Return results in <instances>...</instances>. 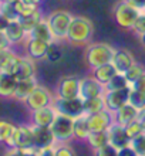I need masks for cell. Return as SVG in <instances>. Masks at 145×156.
<instances>
[{
    "label": "cell",
    "mask_w": 145,
    "mask_h": 156,
    "mask_svg": "<svg viewBox=\"0 0 145 156\" xmlns=\"http://www.w3.org/2000/svg\"><path fill=\"white\" fill-rule=\"evenodd\" d=\"M29 36L30 37H36V38H40V40H44V41H47V43L56 41L53 33H51V29H50L49 23H47V20H46V17L30 31Z\"/></svg>",
    "instance_id": "d4e9b609"
},
{
    "label": "cell",
    "mask_w": 145,
    "mask_h": 156,
    "mask_svg": "<svg viewBox=\"0 0 145 156\" xmlns=\"http://www.w3.org/2000/svg\"><path fill=\"white\" fill-rule=\"evenodd\" d=\"M91 133L90 125H88V115L83 114L81 116L74 118V139L87 140V138Z\"/></svg>",
    "instance_id": "cb8c5ba5"
},
{
    "label": "cell",
    "mask_w": 145,
    "mask_h": 156,
    "mask_svg": "<svg viewBox=\"0 0 145 156\" xmlns=\"http://www.w3.org/2000/svg\"><path fill=\"white\" fill-rule=\"evenodd\" d=\"M3 2H16V0H0V3H3Z\"/></svg>",
    "instance_id": "7dc6e473"
},
{
    "label": "cell",
    "mask_w": 145,
    "mask_h": 156,
    "mask_svg": "<svg viewBox=\"0 0 145 156\" xmlns=\"http://www.w3.org/2000/svg\"><path fill=\"white\" fill-rule=\"evenodd\" d=\"M105 108L103 97H96V98H88L84 99V112L90 115V114H96Z\"/></svg>",
    "instance_id": "83f0119b"
},
{
    "label": "cell",
    "mask_w": 145,
    "mask_h": 156,
    "mask_svg": "<svg viewBox=\"0 0 145 156\" xmlns=\"http://www.w3.org/2000/svg\"><path fill=\"white\" fill-rule=\"evenodd\" d=\"M94 34V26L88 17L84 16H74L70 24L67 43L71 45H87Z\"/></svg>",
    "instance_id": "6da1fadb"
},
{
    "label": "cell",
    "mask_w": 145,
    "mask_h": 156,
    "mask_svg": "<svg viewBox=\"0 0 145 156\" xmlns=\"http://www.w3.org/2000/svg\"><path fill=\"white\" fill-rule=\"evenodd\" d=\"M56 115H57V111L53 105L38 108V109L30 111V123L37 125V126H50L53 123Z\"/></svg>",
    "instance_id": "9a60e30c"
},
{
    "label": "cell",
    "mask_w": 145,
    "mask_h": 156,
    "mask_svg": "<svg viewBox=\"0 0 145 156\" xmlns=\"http://www.w3.org/2000/svg\"><path fill=\"white\" fill-rule=\"evenodd\" d=\"M107 132H108L110 145H111L112 148L117 149V152L124 148H128L129 145H131V139H129V136L127 135L125 126H122L120 123L114 122L111 126L108 128Z\"/></svg>",
    "instance_id": "5bb4252c"
},
{
    "label": "cell",
    "mask_w": 145,
    "mask_h": 156,
    "mask_svg": "<svg viewBox=\"0 0 145 156\" xmlns=\"http://www.w3.org/2000/svg\"><path fill=\"white\" fill-rule=\"evenodd\" d=\"M138 109L135 107H132L131 104H125L124 107H121L120 109H117L114 112V121L117 123H120L122 126H125L127 123H129L131 121L137 119Z\"/></svg>",
    "instance_id": "7402d4cb"
},
{
    "label": "cell",
    "mask_w": 145,
    "mask_h": 156,
    "mask_svg": "<svg viewBox=\"0 0 145 156\" xmlns=\"http://www.w3.org/2000/svg\"><path fill=\"white\" fill-rule=\"evenodd\" d=\"M115 74H117V70L115 67L112 66V62H108V64H104V66H100L97 68L91 70V75L96 80H98L103 85H107Z\"/></svg>",
    "instance_id": "603a6c76"
},
{
    "label": "cell",
    "mask_w": 145,
    "mask_h": 156,
    "mask_svg": "<svg viewBox=\"0 0 145 156\" xmlns=\"http://www.w3.org/2000/svg\"><path fill=\"white\" fill-rule=\"evenodd\" d=\"M9 23H10V20L4 16L3 13L0 12V31H4V30H6V27L9 26Z\"/></svg>",
    "instance_id": "b9f144b4"
},
{
    "label": "cell",
    "mask_w": 145,
    "mask_h": 156,
    "mask_svg": "<svg viewBox=\"0 0 145 156\" xmlns=\"http://www.w3.org/2000/svg\"><path fill=\"white\" fill-rule=\"evenodd\" d=\"M53 107L56 108V111L64 115H68L71 118H77L81 116L84 112V99L81 97L77 98H70V99H64V98H57L54 99Z\"/></svg>",
    "instance_id": "9c48e42d"
},
{
    "label": "cell",
    "mask_w": 145,
    "mask_h": 156,
    "mask_svg": "<svg viewBox=\"0 0 145 156\" xmlns=\"http://www.w3.org/2000/svg\"><path fill=\"white\" fill-rule=\"evenodd\" d=\"M125 131H127V135L129 136V139L132 140L134 138H137L138 135H141L142 132H145V129L138 119H134V121H131L129 123L125 125Z\"/></svg>",
    "instance_id": "d590c367"
},
{
    "label": "cell",
    "mask_w": 145,
    "mask_h": 156,
    "mask_svg": "<svg viewBox=\"0 0 145 156\" xmlns=\"http://www.w3.org/2000/svg\"><path fill=\"white\" fill-rule=\"evenodd\" d=\"M23 45H24V54L27 57H30L34 61H42V60H44L47 57L50 43L29 36Z\"/></svg>",
    "instance_id": "8fae6325"
},
{
    "label": "cell",
    "mask_w": 145,
    "mask_h": 156,
    "mask_svg": "<svg viewBox=\"0 0 145 156\" xmlns=\"http://www.w3.org/2000/svg\"><path fill=\"white\" fill-rule=\"evenodd\" d=\"M85 142H87L88 146L92 149V152H96V151H98V149H101L103 146H105V145L110 144V139H108V132L107 131L91 132Z\"/></svg>",
    "instance_id": "484cf974"
},
{
    "label": "cell",
    "mask_w": 145,
    "mask_h": 156,
    "mask_svg": "<svg viewBox=\"0 0 145 156\" xmlns=\"http://www.w3.org/2000/svg\"><path fill=\"white\" fill-rule=\"evenodd\" d=\"M129 90H131V87H127L122 90H105L103 95L105 108L111 112H115L117 109L124 107L125 104H128Z\"/></svg>",
    "instance_id": "30bf717a"
},
{
    "label": "cell",
    "mask_w": 145,
    "mask_h": 156,
    "mask_svg": "<svg viewBox=\"0 0 145 156\" xmlns=\"http://www.w3.org/2000/svg\"><path fill=\"white\" fill-rule=\"evenodd\" d=\"M141 10L128 3L127 0H120L118 3L112 9V16H114V21L117 23L118 27L124 30H132L134 24L137 19L141 14Z\"/></svg>",
    "instance_id": "277c9868"
},
{
    "label": "cell",
    "mask_w": 145,
    "mask_h": 156,
    "mask_svg": "<svg viewBox=\"0 0 145 156\" xmlns=\"http://www.w3.org/2000/svg\"><path fill=\"white\" fill-rule=\"evenodd\" d=\"M50 129L53 132L57 144H63V142L68 144L70 140L74 139V118L57 112L53 123L50 125Z\"/></svg>",
    "instance_id": "5b68a950"
},
{
    "label": "cell",
    "mask_w": 145,
    "mask_h": 156,
    "mask_svg": "<svg viewBox=\"0 0 145 156\" xmlns=\"http://www.w3.org/2000/svg\"><path fill=\"white\" fill-rule=\"evenodd\" d=\"M26 2H29V3H33V4H38V6H40V3H42L43 0H26Z\"/></svg>",
    "instance_id": "bcb514c9"
},
{
    "label": "cell",
    "mask_w": 145,
    "mask_h": 156,
    "mask_svg": "<svg viewBox=\"0 0 145 156\" xmlns=\"http://www.w3.org/2000/svg\"><path fill=\"white\" fill-rule=\"evenodd\" d=\"M114 53H115V48L108 43H91L85 47L84 60L88 68L92 70V68L111 62Z\"/></svg>",
    "instance_id": "7a4b0ae2"
},
{
    "label": "cell",
    "mask_w": 145,
    "mask_h": 156,
    "mask_svg": "<svg viewBox=\"0 0 145 156\" xmlns=\"http://www.w3.org/2000/svg\"><path fill=\"white\" fill-rule=\"evenodd\" d=\"M128 3H131L132 6H135L137 9H140V10H144L145 9V0H127Z\"/></svg>",
    "instance_id": "7bdbcfd3"
},
{
    "label": "cell",
    "mask_w": 145,
    "mask_h": 156,
    "mask_svg": "<svg viewBox=\"0 0 145 156\" xmlns=\"http://www.w3.org/2000/svg\"><path fill=\"white\" fill-rule=\"evenodd\" d=\"M61 41H53L50 43L49 45V51H47V60L51 62H56L58 60H61L63 57V50H61V45H60Z\"/></svg>",
    "instance_id": "836d02e7"
},
{
    "label": "cell",
    "mask_w": 145,
    "mask_h": 156,
    "mask_svg": "<svg viewBox=\"0 0 145 156\" xmlns=\"http://www.w3.org/2000/svg\"><path fill=\"white\" fill-rule=\"evenodd\" d=\"M128 104H131L132 107H135L140 111L142 108H145V92L138 91L135 88L129 90V97H128Z\"/></svg>",
    "instance_id": "4dcf8cb0"
},
{
    "label": "cell",
    "mask_w": 145,
    "mask_h": 156,
    "mask_svg": "<svg viewBox=\"0 0 145 156\" xmlns=\"http://www.w3.org/2000/svg\"><path fill=\"white\" fill-rule=\"evenodd\" d=\"M137 119L142 123V126H144V129H145V108H142V109H140V111H138Z\"/></svg>",
    "instance_id": "ee69618b"
},
{
    "label": "cell",
    "mask_w": 145,
    "mask_h": 156,
    "mask_svg": "<svg viewBox=\"0 0 145 156\" xmlns=\"http://www.w3.org/2000/svg\"><path fill=\"white\" fill-rule=\"evenodd\" d=\"M94 155H97V156H114V155H117V149L112 148L111 145L108 144V145H105V146H103L101 149L96 151Z\"/></svg>",
    "instance_id": "ab89813d"
},
{
    "label": "cell",
    "mask_w": 145,
    "mask_h": 156,
    "mask_svg": "<svg viewBox=\"0 0 145 156\" xmlns=\"http://www.w3.org/2000/svg\"><path fill=\"white\" fill-rule=\"evenodd\" d=\"M114 121V112H111L110 109L104 108L101 111L96 112V114H90L88 115V125L91 132L97 131H108V128L111 126Z\"/></svg>",
    "instance_id": "4fadbf2b"
},
{
    "label": "cell",
    "mask_w": 145,
    "mask_h": 156,
    "mask_svg": "<svg viewBox=\"0 0 145 156\" xmlns=\"http://www.w3.org/2000/svg\"><path fill=\"white\" fill-rule=\"evenodd\" d=\"M14 6L17 9V13L19 16L23 17V16H27V14H31L33 12H36L38 9V4H33V3H29L26 0H16L14 2Z\"/></svg>",
    "instance_id": "1f68e13d"
},
{
    "label": "cell",
    "mask_w": 145,
    "mask_h": 156,
    "mask_svg": "<svg viewBox=\"0 0 145 156\" xmlns=\"http://www.w3.org/2000/svg\"><path fill=\"white\" fill-rule=\"evenodd\" d=\"M3 33L6 34V37L9 38V41H10V44L13 47L19 44H24V41L29 37V33L24 30V27L21 26V23L19 20L10 21Z\"/></svg>",
    "instance_id": "e0dca14e"
},
{
    "label": "cell",
    "mask_w": 145,
    "mask_h": 156,
    "mask_svg": "<svg viewBox=\"0 0 145 156\" xmlns=\"http://www.w3.org/2000/svg\"><path fill=\"white\" fill-rule=\"evenodd\" d=\"M142 12H144V13H145V9H144V10H142Z\"/></svg>",
    "instance_id": "c3c4849f"
},
{
    "label": "cell",
    "mask_w": 145,
    "mask_h": 156,
    "mask_svg": "<svg viewBox=\"0 0 145 156\" xmlns=\"http://www.w3.org/2000/svg\"><path fill=\"white\" fill-rule=\"evenodd\" d=\"M131 88H135V90H138V91H142V92H145V73L140 78H138L137 81L134 82Z\"/></svg>",
    "instance_id": "60d3db41"
},
{
    "label": "cell",
    "mask_w": 145,
    "mask_h": 156,
    "mask_svg": "<svg viewBox=\"0 0 145 156\" xmlns=\"http://www.w3.org/2000/svg\"><path fill=\"white\" fill-rule=\"evenodd\" d=\"M44 19V16H43L42 10H40V7L36 10V12H33L31 14H27V16H23L19 19V21L21 23V26L24 27V30L27 31V33L30 34V31L36 27V26L40 23V21Z\"/></svg>",
    "instance_id": "4316f807"
},
{
    "label": "cell",
    "mask_w": 145,
    "mask_h": 156,
    "mask_svg": "<svg viewBox=\"0 0 145 156\" xmlns=\"http://www.w3.org/2000/svg\"><path fill=\"white\" fill-rule=\"evenodd\" d=\"M104 92H105V85H103L92 75L81 78V82H80V97L83 99L103 97Z\"/></svg>",
    "instance_id": "7c38bea8"
},
{
    "label": "cell",
    "mask_w": 145,
    "mask_h": 156,
    "mask_svg": "<svg viewBox=\"0 0 145 156\" xmlns=\"http://www.w3.org/2000/svg\"><path fill=\"white\" fill-rule=\"evenodd\" d=\"M140 41H141L142 47H144V48H145V33H144V34H141V36H140Z\"/></svg>",
    "instance_id": "f6af8a7d"
},
{
    "label": "cell",
    "mask_w": 145,
    "mask_h": 156,
    "mask_svg": "<svg viewBox=\"0 0 145 156\" xmlns=\"http://www.w3.org/2000/svg\"><path fill=\"white\" fill-rule=\"evenodd\" d=\"M34 60H31L27 55H20L19 58V64H17L16 73H14V77L17 80H26V78L34 77L36 75V64H34Z\"/></svg>",
    "instance_id": "ffe728a7"
},
{
    "label": "cell",
    "mask_w": 145,
    "mask_h": 156,
    "mask_svg": "<svg viewBox=\"0 0 145 156\" xmlns=\"http://www.w3.org/2000/svg\"><path fill=\"white\" fill-rule=\"evenodd\" d=\"M16 131V125L7 119H0V144H4L10 139L13 132Z\"/></svg>",
    "instance_id": "f546056e"
},
{
    "label": "cell",
    "mask_w": 145,
    "mask_h": 156,
    "mask_svg": "<svg viewBox=\"0 0 145 156\" xmlns=\"http://www.w3.org/2000/svg\"><path fill=\"white\" fill-rule=\"evenodd\" d=\"M54 99H56V97L51 94V91H50L49 88H46V87H43L38 84V85L36 87V90L27 97V99H26L23 104L26 105V108H27L29 111H34V109H38V108H44V107H49V105H53Z\"/></svg>",
    "instance_id": "52a82bcc"
},
{
    "label": "cell",
    "mask_w": 145,
    "mask_h": 156,
    "mask_svg": "<svg viewBox=\"0 0 145 156\" xmlns=\"http://www.w3.org/2000/svg\"><path fill=\"white\" fill-rule=\"evenodd\" d=\"M6 146L7 148H19V149H29L31 146H34L31 123L16 126V131L13 132L10 139L6 142Z\"/></svg>",
    "instance_id": "8992f818"
},
{
    "label": "cell",
    "mask_w": 145,
    "mask_h": 156,
    "mask_svg": "<svg viewBox=\"0 0 145 156\" xmlns=\"http://www.w3.org/2000/svg\"><path fill=\"white\" fill-rule=\"evenodd\" d=\"M38 85L37 80H36V75L34 77H30V78H26V80H19L17 81V87H16V91L13 94V99H17L20 102H24L27 97H29L34 90L36 87Z\"/></svg>",
    "instance_id": "d6986e66"
},
{
    "label": "cell",
    "mask_w": 145,
    "mask_h": 156,
    "mask_svg": "<svg viewBox=\"0 0 145 156\" xmlns=\"http://www.w3.org/2000/svg\"><path fill=\"white\" fill-rule=\"evenodd\" d=\"M132 151L135 152L137 156H145V132H142L141 135H138L137 138H134L129 145Z\"/></svg>",
    "instance_id": "8d00e7d4"
},
{
    "label": "cell",
    "mask_w": 145,
    "mask_h": 156,
    "mask_svg": "<svg viewBox=\"0 0 145 156\" xmlns=\"http://www.w3.org/2000/svg\"><path fill=\"white\" fill-rule=\"evenodd\" d=\"M132 31L137 34L138 37L145 33V13L144 12H142L141 14H140V17L137 19V21H135V24H134V27H132Z\"/></svg>",
    "instance_id": "f35d334b"
},
{
    "label": "cell",
    "mask_w": 145,
    "mask_h": 156,
    "mask_svg": "<svg viewBox=\"0 0 145 156\" xmlns=\"http://www.w3.org/2000/svg\"><path fill=\"white\" fill-rule=\"evenodd\" d=\"M73 14L67 10H54L50 14L46 16V20L49 23L51 33L54 36L56 41H67V36H68V30H70V24L73 21Z\"/></svg>",
    "instance_id": "3957f363"
},
{
    "label": "cell",
    "mask_w": 145,
    "mask_h": 156,
    "mask_svg": "<svg viewBox=\"0 0 145 156\" xmlns=\"http://www.w3.org/2000/svg\"><path fill=\"white\" fill-rule=\"evenodd\" d=\"M31 126H33V138L36 148L44 149L57 145V140L54 138L50 126H37V125H31Z\"/></svg>",
    "instance_id": "2e32d148"
},
{
    "label": "cell",
    "mask_w": 145,
    "mask_h": 156,
    "mask_svg": "<svg viewBox=\"0 0 145 156\" xmlns=\"http://www.w3.org/2000/svg\"><path fill=\"white\" fill-rule=\"evenodd\" d=\"M127 87H129V85H128V82H127L125 75L117 73V74L112 77L111 81L105 85V90H122V88H127Z\"/></svg>",
    "instance_id": "e575fe53"
},
{
    "label": "cell",
    "mask_w": 145,
    "mask_h": 156,
    "mask_svg": "<svg viewBox=\"0 0 145 156\" xmlns=\"http://www.w3.org/2000/svg\"><path fill=\"white\" fill-rule=\"evenodd\" d=\"M145 73V68H144V66L142 64H140V62H134L132 66L129 67L128 70L124 73V75H125V78H127V82H128V85L129 87H132V84L135 81H137L138 78L141 77L142 74Z\"/></svg>",
    "instance_id": "f1b7e54d"
},
{
    "label": "cell",
    "mask_w": 145,
    "mask_h": 156,
    "mask_svg": "<svg viewBox=\"0 0 145 156\" xmlns=\"http://www.w3.org/2000/svg\"><path fill=\"white\" fill-rule=\"evenodd\" d=\"M80 82L81 78L77 75H64L60 78L56 87V97L57 98H77L80 97Z\"/></svg>",
    "instance_id": "ba28073f"
},
{
    "label": "cell",
    "mask_w": 145,
    "mask_h": 156,
    "mask_svg": "<svg viewBox=\"0 0 145 156\" xmlns=\"http://www.w3.org/2000/svg\"><path fill=\"white\" fill-rule=\"evenodd\" d=\"M0 12L3 13L10 21L20 19L16 6H14V2H3V3H0Z\"/></svg>",
    "instance_id": "d6a6232c"
},
{
    "label": "cell",
    "mask_w": 145,
    "mask_h": 156,
    "mask_svg": "<svg viewBox=\"0 0 145 156\" xmlns=\"http://www.w3.org/2000/svg\"><path fill=\"white\" fill-rule=\"evenodd\" d=\"M112 66L115 67L117 73L120 74H124L125 71L128 70L129 67L135 62V58H134L132 53L127 48H115V53H114V57H112Z\"/></svg>",
    "instance_id": "ac0fdd59"
},
{
    "label": "cell",
    "mask_w": 145,
    "mask_h": 156,
    "mask_svg": "<svg viewBox=\"0 0 145 156\" xmlns=\"http://www.w3.org/2000/svg\"><path fill=\"white\" fill-rule=\"evenodd\" d=\"M75 151L71 148L70 145H67V142L56 145V156H74Z\"/></svg>",
    "instance_id": "74e56055"
},
{
    "label": "cell",
    "mask_w": 145,
    "mask_h": 156,
    "mask_svg": "<svg viewBox=\"0 0 145 156\" xmlns=\"http://www.w3.org/2000/svg\"><path fill=\"white\" fill-rule=\"evenodd\" d=\"M17 80L13 74H7L0 71V98H13L16 91Z\"/></svg>",
    "instance_id": "44dd1931"
}]
</instances>
